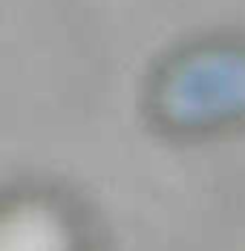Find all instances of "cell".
I'll return each instance as SVG.
<instances>
[{
    "label": "cell",
    "instance_id": "cell-1",
    "mask_svg": "<svg viewBox=\"0 0 245 251\" xmlns=\"http://www.w3.org/2000/svg\"><path fill=\"white\" fill-rule=\"evenodd\" d=\"M3 251H61V234L47 214L24 208L3 228Z\"/></svg>",
    "mask_w": 245,
    "mask_h": 251
}]
</instances>
